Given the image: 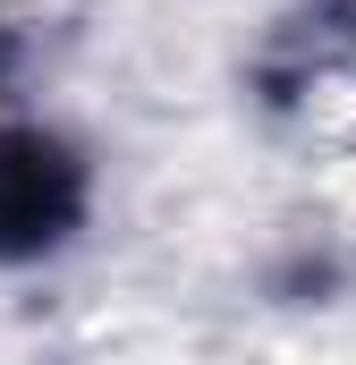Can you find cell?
Wrapping results in <instances>:
<instances>
[{
  "label": "cell",
  "mask_w": 356,
  "mask_h": 365,
  "mask_svg": "<svg viewBox=\"0 0 356 365\" xmlns=\"http://www.w3.org/2000/svg\"><path fill=\"white\" fill-rule=\"evenodd\" d=\"M85 187L77 162L43 136H0V255H34L51 238H68Z\"/></svg>",
  "instance_id": "obj_1"
}]
</instances>
